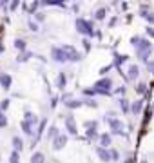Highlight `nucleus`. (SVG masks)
Wrapping results in <instances>:
<instances>
[{"mask_svg": "<svg viewBox=\"0 0 154 163\" xmlns=\"http://www.w3.org/2000/svg\"><path fill=\"white\" fill-rule=\"evenodd\" d=\"M96 154H98V158H100L102 161H109V160H111V154H109L105 149H102V147H98V149H96Z\"/></svg>", "mask_w": 154, "mask_h": 163, "instance_id": "obj_6", "label": "nucleus"}, {"mask_svg": "<svg viewBox=\"0 0 154 163\" xmlns=\"http://www.w3.org/2000/svg\"><path fill=\"white\" fill-rule=\"evenodd\" d=\"M149 118H151V107L145 109V125H147V121H149Z\"/></svg>", "mask_w": 154, "mask_h": 163, "instance_id": "obj_22", "label": "nucleus"}, {"mask_svg": "<svg viewBox=\"0 0 154 163\" xmlns=\"http://www.w3.org/2000/svg\"><path fill=\"white\" fill-rule=\"evenodd\" d=\"M131 111L136 112V114H138V112H141V102H134L131 105Z\"/></svg>", "mask_w": 154, "mask_h": 163, "instance_id": "obj_13", "label": "nucleus"}, {"mask_svg": "<svg viewBox=\"0 0 154 163\" xmlns=\"http://www.w3.org/2000/svg\"><path fill=\"white\" fill-rule=\"evenodd\" d=\"M58 136V129L56 127H51V129H49V138H56Z\"/></svg>", "mask_w": 154, "mask_h": 163, "instance_id": "obj_16", "label": "nucleus"}, {"mask_svg": "<svg viewBox=\"0 0 154 163\" xmlns=\"http://www.w3.org/2000/svg\"><path fill=\"white\" fill-rule=\"evenodd\" d=\"M87 136H89V138L96 136V129H89V131H87Z\"/></svg>", "mask_w": 154, "mask_h": 163, "instance_id": "obj_23", "label": "nucleus"}, {"mask_svg": "<svg viewBox=\"0 0 154 163\" xmlns=\"http://www.w3.org/2000/svg\"><path fill=\"white\" fill-rule=\"evenodd\" d=\"M109 145H111V136H109V134H103V136H102V149H103V147H109Z\"/></svg>", "mask_w": 154, "mask_h": 163, "instance_id": "obj_14", "label": "nucleus"}, {"mask_svg": "<svg viewBox=\"0 0 154 163\" xmlns=\"http://www.w3.org/2000/svg\"><path fill=\"white\" fill-rule=\"evenodd\" d=\"M7 105H9V100H6V102H2V109H7Z\"/></svg>", "mask_w": 154, "mask_h": 163, "instance_id": "obj_28", "label": "nucleus"}, {"mask_svg": "<svg viewBox=\"0 0 154 163\" xmlns=\"http://www.w3.org/2000/svg\"><path fill=\"white\" fill-rule=\"evenodd\" d=\"M7 125V120H6V116H4V112L0 111V127H6Z\"/></svg>", "mask_w": 154, "mask_h": 163, "instance_id": "obj_17", "label": "nucleus"}, {"mask_svg": "<svg viewBox=\"0 0 154 163\" xmlns=\"http://www.w3.org/2000/svg\"><path fill=\"white\" fill-rule=\"evenodd\" d=\"M103 16H105V9H98V11H96V18H98V20H102Z\"/></svg>", "mask_w": 154, "mask_h": 163, "instance_id": "obj_20", "label": "nucleus"}, {"mask_svg": "<svg viewBox=\"0 0 154 163\" xmlns=\"http://www.w3.org/2000/svg\"><path fill=\"white\" fill-rule=\"evenodd\" d=\"M58 85H60V87L65 85V75H60V76H58Z\"/></svg>", "mask_w": 154, "mask_h": 163, "instance_id": "obj_21", "label": "nucleus"}, {"mask_svg": "<svg viewBox=\"0 0 154 163\" xmlns=\"http://www.w3.org/2000/svg\"><path fill=\"white\" fill-rule=\"evenodd\" d=\"M111 80H107V78H103V80L96 82V85H94V92H100V94H109V89H111Z\"/></svg>", "mask_w": 154, "mask_h": 163, "instance_id": "obj_1", "label": "nucleus"}, {"mask_svg": "<svg viewBox=\"0 0 154 163\" xmlns=\"http://www.w3.org/2000/svg\"><path fill=\"white\" fill-rule=\"evenodd\" d=\"M76 29L80 33H83V34H91L93 33V26L89 22H85V20H76Z\"/></svg>", "mask_w": 154, "mask_h": 163, "instance_id": "obj_2", "label": "nucleus"}, {"mask_svg": "<svg viewBox=\"0 0 154 163\" xmlns=\"http://www.w3.org/2000/svg\"><path fill=\"white\" fill-rule=\"evenodd\" d=\"M65 127L69 129V132H71V134H76V125H74V118H73V114H69L67 118H65Z\"/></svg>", "mask_w": 154, "mask_h": 163, "instance_id": "obj_3", "label": "nucleus"}, {"mask_svg": "<svg viewBox=\"0 0 154 163\" xmlns=\"http://www.w3.org/2000/svg\"><path fill=\"white\" fill-rule=\"evenodd\" d=\"M53 58H54V60H58V62H65L67 60L65 53H63L62 49H58V47H53Z\"/></svg>", "mask_w": 154, "mask_h": 163, "instance_id": "obj_5", "label": "nucleus"}, {"mask_svg": "<svg viewBox=\"0 0 154 163\" xmlns=\"http://www.w3.org/2000/svg\"><path fill=\"white\" fill-rule=\"evenodd\" d=\"M111 127H112V132H118V134H122V121H118V120H114V118H111Z\"/></svg>", "mask_w": 154, "mask_h": 163, "instance_id": "obj_7", "label": "nucleus"}, {"mask_svg": "<svg viewBox=\"0 0 154 163\" xmlns=\"http://www.w3.org/2000/svg\"><path fill=\"white\" fill-rule=\"evenodd\" d=\"M29 56H31V54H20V56H18V60H20V62H22V60H27Z\"/></svg>", "mask_w": 154, "mask_h": 163, "instance_id": "obj_26", "label": "nucleus"}, {"mask_svg": "<svg viewBox=\"0 0 154 163\" xmlns=\"http://www.w3.org/2000/svg\"><path fill=\"white\" fill-rule=\"evenodd\" d=\"M136 76H138V67H136V65H131V67H129V78L134 80Z\"/></svg>", "mask_w": 154, "mask_h": 163, "instance_id": "obj_11", "label": "nucleus"}, {"mask_svg": "<svg viewBox=\"0 0 154 163\" xmlns=\"http://www.w3.org/2000/svg\"><path fill=\"white\" fill-rule=\"evenodd\" d=\"M13 145H15V149H17V152L20 150L22 147H24V145H22V140H20V138H15V140H13Z\"/></svg>", "mask_w": 154, "mask_h": 163, "instance_id": "obj_15", "label": "nucleus"}, {"mask_svg": "<svg viewBox=\"0 0 154 163\" xmlns=\"http://www.w3.org/2000/svg\"><path fill=\"white\" fill-rule=\"evenodd\" d=\"M65 143H67V136H56L54 138V143H53V149L58 150V149H62Z\"/></svg>", "mask_w": 154, "mask_h": 163, "instance_id": "obj_4", "label": "nucleus"}, {"mask_svg": "<svg viewBox=\"0 0 154 163\" xmlns=\"http://www.w3.org/2000/svg\"><path fill=\"white\" fill-rule=\"evenodd\" d=\"M0 83L4 85V89H9V85H11V76H7V75L0 76Z\"/></svg>", "mask_w": 154, "mask_h": 163, "instance_id": "obj_8", "label": "nucleus"}, {"mask_svg": "<svg viewBox=\"0 0 154 163\" xmlns=\"http://www.w3.org/2000/svg\"><path fill=\"white\" fill-rule=\"evenodd\" d=\"M0 6H4V2H0Z\"/></svg>", "mask_w": 154, "mask_h": 163, "instance_id": "obj_29", "label": "nucleus"}, {"mask_svg": "<svg viewBox=\"0 0 154 163\" xmlns=\"http://www.w3.org/2000/svg\"><path fill=\"white\" fill-rule=\"evenodd\" d=\"M15 47H17V49H26V42H24V40H17V42H15Z\"/></svg>", "mask_w": 154, "mask_h": 163, "instance_id": "obj_18", "label": "nucleus"}, {"mask_svg": "<svg viewBox=\"0 0 154 163\" xmlns=\"http://www.w3.org/2000/svg\"><path fill=\"white\" fill-rule=\"evenodd\" d=\"M65 105L69 109H76V107L82 105V102H78V100H65Z\"/></svg>", "mask_w": 154, "mask_h": 163, "instance_id": "obj_10", "label": "nucleus"}, {"mask_svg": "<svg viewBox=\"0 0 154 163\" xmlns=\"http://www.w3.org/2000/svg\"><path fill=\"white\" fill-rule=\"evenodd\" d=\"M33 123L31 121H22V131L24 132H26V134H31V132H33Z\"/></svg>", "mask_w": 154, "mask_h": 163, "instance_id": "obj_9", "label": "nucleus"}, {"mask_svg": "<svg viewBox=\"0 0 154 163\" xmlns=\"http://www.w3.org/2000/svg\"><path fill=\"white\" fill-rule=\"evenodd\" d=\"M31 163H44V154H40V152H36L33 158H31Z\"/></svg>", "mask_w": 154, "mask_h": 163, "instance_id": "obj_12", "label": "nucleus"}, {"mask_svg": "<svg viewBox=\"0 0 154 163\" xmlns=\"http://www.w3.org/2000/svg\"><path fill=\"white\" fill-rule=\"evenodd\" d=\"M136 89H138V92H145V89H147V87L143 85V83H140V85H138Z\"/></svg>", "mask_w": 154, "mask_h": 163, "instance_id": "obj_24", "label": "nucleus"}, {"mask_svg": "<svg viewBox=\"0 0 154 163\" xmlns=\"http://www.w3.org/2000/svg\"><path fill=\"white\" fill-rule=\"evenodd\" d=\"M9 163H18V152H17V150L11 154V160H9Z\"/></svg>", "mask_w": 154, "mask_h": 163, "instance_id": "obj_19", "label": "nucleus"}, {"mask_svg": "<svg viewBox=\"0 0 154 163\" xmlns=\"http://www.w3.org/2000/svg\"><path fill=\"white\" fill-rule=\"evenodd\" d=\"M29 27H31L33 31H36V29H38V27H36V24H33V22H29Z\"/></svg>", "mask_w": 154, "mask_h": 163, "instance_id": "obj_27", "label": "nucleus"}, {"mask_svg": "<svg viewBox=\"0 0 154 163\" xmlns=\"http://www.w3.org/2000/svg\"><path fill=\"white\" fill-rule=\"evenodd\" d=\"M122 109H123V111H129V103L125 100H122Z\"/></svg>", "mask_w": 154, "mask_h": 163, "instance_id": "obj_25", "label": "nucleus"}]
</instances>
